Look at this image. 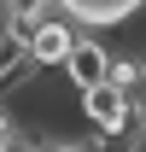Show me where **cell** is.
<instances>
[{
    "mask_svg": "<svg viewBox=\"0 0 146 152\" xmlns=\"http://www.w3.org/2000/svg\"><path fill=\"white\" fill-rule=\"evenodd\" d=\"M76 105H82V123L93 129V146L123 140L134 129V99H123L117 88H88V94H76Z\"/></svg>",
    "mask_w": 146,
    "mask_h": 152,
    "instance_id": "obj_1",
    "label": "cell"
},
{
    "mask_svg": "<svg viewBox=\"0 0 146 152\" xmlns=\"http://www.w3.org/2000/svg\"><path fill=\"white\" fill-rule=\"evenodd\" d=\"M76 41H82V29H76L70 18H41V23H29V35H23V53H29L35 70H64V58H70Z\"/></svg>",
    "mask_w": 146,
    "mask_h": 152,
    "instance_id": "obj_2",
    "label": "cell"
},
{
    "mask_svg": "<svg viewBox=\"0 0 146 152\" xmlns=\"http://www.w3.org/2000/svg\"><path fill=\"white\" fill-rule=\"evenodd\" d=\"M105 76H111V47L99 35H82L70 47V58H64V88L88 94V88H105Z\"/></svg>",
    "mask_w": 146,
    "mask_h": 152,
    "instance_id": "obj_3",
    "label": "cell"
},
{
    "mask_svg": "<svg viewBox=\"0 0 146 152\" xmlns=\"http://www.w3.org/2000/svg\"><path fill=\"white\" fill-rule=\"evenodd\" d=\"M146 0H64V18L88 35V29H99V23H123V18H134Z\"/></svg>",
    "mask_w": 146,
    "mask_h": 152,
    "instance_id": "obj_4",
    "label": "cell"
},
{
    "mask_svg": "<svg viewBox=\"0 0 146 152\" xmlns=\"http://www.w3.org/2000/svg\"><path fill=\"white\" fill-rule=\"evenodd\" d=\"M105 88H117L123 99H134V105H140V99H146V82H140V58H117V53H111V76H105Z\"/></svg>",
    "mask_w": 146,
    "mask_h": 152,
    "instance_id": "obj_5",
    "label": "cell"
},
{
    "mask_svg": "<svg viewBox=\"0 0 146 152\" xmlns=\"http://www.w3.org/2000/svg\"><path fill=\"white\" fill-rule=\"evenodd\" d=\"M18 117H12V111H6V105H0V152H6V146H12V140H18Z\"/></svg>",
    "mask_w": 146,
    "mask_h": 152,
    "instance_id": "obj_6",
    "label": "cell"
},
{
    "mask_svg": "<svg viewBox=\"0 0 146 152\" xmlns=\"http://www.w3.org/2000/svg\"><path fill=\"white\" fill-rule=\"evenodd\" d=\"M41 152H99V146H93V140H47Z\"/></svg>",
    "mask_w": 146,
    "mask_h": 152,
    "instance_id": "obj_7",
    "label": "cell"
},
{
    "mask_svg": "<svg viewBox=\"0 0 146 152\" xmlns=\"http://www.w3.org/2000/svg\"><path fill=\"white\" fill-rule=\"evenodd\" d=\"M6 152H41V146H35V140H29V134H18V140H12V146H6Z\"/></svg>",
    "mask_w": 146,
    "mask_h": 152,
    "instance_id": "obj_8",
    "label": "cell"
},
{
    "mask_svg": "<svg viewBox=\"0 0 146 152\" xmlns=\"http://www.w3.org/2000/svg\"><path fill=\"white\" fill-rule=\"evenodd\" d=\"M134 123H140V129H146V99H140V105H134Z\"/></svg>",
    "mask_w": 146,
    "mask_h": 152,
    "instance_id": "obj_9",
    "label": "cell"
},
{
    "mask_svg": "<svg viewBox=\"0 0 146 152\" xmlns=\"http://www.w3.org/2000/svg\"><path fill=\"white\" fill-rule=\"evenodd\" d=\"M140 82H146V53H140Z\"/></svg>",
    "mask_w": 146,
    "mask_h": 152,
    "instance_id": "obj_10",
    "label": "cell"
}]
</instances>
